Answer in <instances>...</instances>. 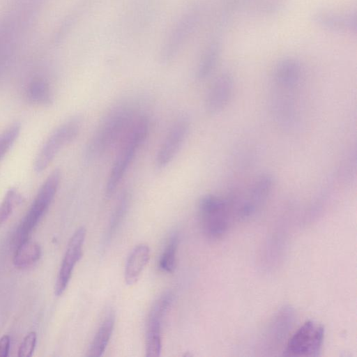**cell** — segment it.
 I'll use <instances>...</instances> for the list:
<instances>
[{"label":"cell","mask_w":357,"mask_h":357,"mask_svg":"<svg viewBox=\"0 0 357 357\" xmlns=\"http://www.w3.org/2000/svg\"><path fill=\"white\" fill-rule=\"evenodd\" d=\"M313 21L319 26L333 31H356L355 13H339L319 11L313 15Z\"/></svg>","instance_id":"9a60e30c"},{"label":"cell","mask_w":357,"mask_h":357,"mask_svg":"<svg viewBox=\"0 0 357 357\" xmlns=\"http://www.w3.org/2000/svg\"><path fill=\"white\" fill-rule=\"evenodd\" d=\"M114 324V317L109 313L100 326L90 345L88 356L98 357L104 353L111 337Z\"/></svg>","instance_id":"e0dca14e"},{"label":"cell","mask_w":357,"mask_h":357,"mask_svg":"<svg viewBox=\"0 0 357 357\" xmlns=\"http://www.w3.org/2000/svg\"><path fill=\"white\" fill-rule=\"evenodd\" d=\"M61 174L59 169L53 171L44 181L29 209L22 220L15 235L16 246L27 241L33 229L43 218L58 190Z\"/></svg>","instance_id":"277c9868"},{"label":"cell","mask_w":357,"mask_h":357,"mask_svg":"<svg viewBox=\"0 0 357 357\" xmlns=\"http://www.w3.org/2000/svg\"><path fill=\"white\" fill-rule=\"evenodd\" d=\"M294 318V311L290 306H284L276 312L264 333L261 347L264 351H274L283 343L293 326Z\"/></svg>","instance_id":"8fae6325"},{"label":"cell","mask_w":357,"mask_h":357,"mask_svg":"<svg viewBox=\"0 0 357 357\" xmlns=\"http://www.w3.org/2000/svg\"><path fill=\"white\" fill-rule=\"evenodd\" d=\"M28 100L36 105H49L52 100V93L49 84L43 79L35 78L26 89Z\"/></svg>","instance_id":"ffe728a7"},{"label":"cell","mask_w":357,"mask_h":357,"mask_svg":"<svg viewBox=\"0 0 357 357\" xmlns=\"http://www.w3.org/2000/svg\"><path fill=\"white\" fill-rule=\"evenodd\" d=\"M86 229L81 227L71 236L62 260L55 283V294L61 296L66 290L76 264L82 256Z\"/></svg>","instance_id":"30bf717a"},{"label":"cell","mask_w":357,"mask_h":357,"mask_svg":"<svg viewBox=\"0 0 357 357\" xmlns=\"http://www.w3.org/2000/svg\"><path fill=\"white\" fill-rule=\"evenodd\" d=\"M10 339L8 335H3L0 339V357H6L9 352Z\"/></svg>","instance_id":"484cf974"},{"label":"cell","mask_w":357,"mask_h":357,"mask_svg":"<svg viewBox=\"0 0 357 357\" xmlns=\"http://www.w3.org/2000/svg\"><path fill=\"white\" fill-rule=\"evenodd\" d=\"M221 52L219 42L212 43L202 55L196 71V77L199 80L207 78L213 73L218 63Z\"/></svg>","instance_id":"d6986e66"},{"label":"cell","mask_w":357,"mask_h":357,"mask_svg":"<svg viewBox=\"0 0 357 357\" xmlns=\"http://www.w3.org/2000/svg\"><path fill=\"white\" fill-rule=\"evenodd\" d=\"M199 17V12L192 10L177 22L162 50L161 61L163 63H168L174 58L196 27Z\"/></svg>","instance_id":"7c38bea8"},{"label":"cell","mask_w":357,"mask_h":357,"mask_svg":"<svg viewBox=\"0 0 357 357\" xmlns=\"http://www.w3.org/2000/svg\"><path fill=\"white\" fill-rule=\"evenodd\" d=\"M21 202V195L16 189L10 188L7 191L0 204V227L8 219Z\"/></svg>","instance_id":"7402d4cb"},{"label":"cell","mask_w":357,"mask_h":357,"mask_svg":"<svg viewBox=\"0 0 357 357\" xmlns=\"http://www.w3.org/2000/svg\"><path fill=\"white\" fill-rule=\"evenodd\" d=\"M138 107L133 101H122L112 107L102 116L89 139L84 160L91 162L100 158L119 139L121 140L136 119Z\"/></svg>","instance_id":"6da1fadb"},{"label":"cell","mask_w":357,"mask_h":357,"mask_svg":"<svg viewBox=\"0 0 357 357\" xmlns=\"http://www.w3.org/2000/svg\"><path fill=\"white\" fill-rule=\"evenodd\" d=\"M173 300L171 292H164L154 303L148 317L145 349L146 356L158 357L162 349V324Z\"/></svg>","instance_id":"ba28073f"},{"label":"cell","mask_w":357,"mask_h":357,"mask_svg":"<svg viewBox=\"0 0 357 357\" xmlns=\"http://www.w3.org/2000/svg\"><path fill=\"white\" fill-rule=\"evenodd\" d=\"M274 185L273 175L268 173L259 175L243 196L230 201L234 217L245 220L255 215L266 202Z\"/></svg>","instance_id":"8992f818"},{"label":"cell","mask_w":357,"mask_h":357,"mask_svg":"<svg viewBox=\"0 0 357 357\" xmlns=\"http://www.w3.org/2000/svg\"><path fill=\"white\" fill-rule=\"evenodd\" d=\"M190 120L186 115L178 116L172 125L157 152L155 166L157 169L165 168L174 160L188 135Z\"/></svg>","instance_id":"9c48e42d"},{"label":"cell","mask_w":357,"mask_h":357,"mask_svg":"<svg viewBox=\"0 0 357 357\" xmlns=\"http://www.w3.org/2000/svg\"><path fill=\"white\" fill-rule=\"evenodd\" d=\"M149 257L150 249L146 244H139L132 250L125 266L124 278L127 284L132 285L137 282Z\"/></svg>","instance_id":"2e32d148"},{"label":"cell","mask_w":357,"mask_h":357,"mask_svg":"<svg viewBox=\"0 0 357 357\" xmlns=\"http://www.w3.org/2000/svg\"><path fill=\"white\" fill-rule=\"evenodd\" d=\"M149 130V119L140 114L121 139V146L109 174L105 190L107 198H110L123 180L139 149L146 139Z\"/></svg>","instance_id":"7a4b0ae2"},{"label":"cell","mask_w":357,"mask_h":357,"mask_svg":"<svg viewBox=\"0 0 357 357\" xmlns=\"http://www.w3.org/2000/svg\"><path fill=\"white\" fill-rule=\"evenodd\" d=\"M324 339V326L314 321H307L290 337L283 350V355L318 356L321 351Z\"/></svg>","instance_id":"52a82bcc"},{"label":"cell","mask_w":357,"mask_h":357,"mask_svg":"<svg viewBox=\"0 0 357 357\" xmlns=\"http://www.w3.org/2000/svg\"><path fill=\"white\" fill-rule=\"evenodd\" d=\"M82 118L75 116L60 125L47 139L34 162V171L38 174L45 170L59 153L78 135Z\"/></svg>","instance_id":"5b68a950"},{"label":"cell","mask_w":357,"mask_h":357,"mask_svg":"<svg viewBox=\"0 0 357 357\" xmlns=\"http://www.w3.org/2000/svg\"><path fill=\"white\" fill-rule=\"evenodd\" d=\"M130 200V194L128 190H124L119 198L116 208L113 213L111 220L110 231L112 232L114 229L119 225L121 220L123 218Z\"/></svg>","instance_id":"cb8c5ba5"},{"label":"cell","mask_w":357,"mask_h":357,"mask_svg":"<svg viewBox=\"0 0 357 357\" xmlns=\"http://www.w3.org/2000/svg\"><path fill=\"white\" fill-rule=\"evenodd\" d=\"M36 343V333L33 331L29 333L22 342L19 349L18 356H31Z\"/></svg>","instance_id":"d4e9b609"},{"label":"cell","mask_w":357,"mask_h":357,"mask_svg":"<svg viewBox=\"0 0 357 357\" xmlns=\"http://www.w3.org/2000/svg\"><path fill=\"white\" fill-rule=\"evenodd\" d=\"M40 245L29 239L17 246L13 257V264L15 267L22 268L36 262L40 257Z\"/></svg>","instance_id":"ac0fdd59"},{"label":"cell","mask_w":357,"mask_h":357,"mask_svg":"<svg viewBox=\"0 0 357 357\" xmlns=\"http://www.w3.org/2000/svg\"><path fill=\"white\" fill-rule=\"evenodd\" d=\"M177 246L178 238L174 235L170 238L160 256L158 266L161 271L166 273H172L174 271Z\"/></svg>","instance_id":"44dd1931"},{"label":"cell","mask_w":357,"mask_h":357,"mask_svg":"<svg viewBox=\"0 0 357 357\" xmlns=\"http://www.w3.org/2000/svg\"><path fill=\"white\" fill-rule=\"evenodd\" d=\"M20 130L21 125L15 123L0 134V162L14 144Z\"/></svg>","instance_id":"603a6c76"},{"label":"cell","mask_w":357,"mask_h":357,"mask_svg":"<svg viewBox=\"0 0 357 357\" xmlns=\"http://www.w3.org/2000/svg\"><path fill=\"white\" fill-rule=\"evenodd\" d=\"M234 86V78L229 73H222L215 79L205 98L204 107L208 114H217L226 107L231 98Z\"/></svg>","instance_id":"4fadbf2b"},{"label":"cell","mask_w":357,"mask_h":357,"mask_svg":"<svg viewBox=\"0 0 357 357\" xmlns=\"http://www.w3.org/2000/svg\"><path fill=\"white\" fill-rule=\"evenodd\" d=\"M199 218L204 234L210 239H219L230 227L234 214L227 198L206 195L198 205Z\"/></svg>","instance_id":"3957f363"},{"label":"cell","mask_w":357,"mask_h":357,"mask_svg":"<svg viewBox=\"0 0 357 357\" xmlns=\"http://www.w3.org/2000/svg\"><path fill=\"white\" fill-rule=\"evenodd\" d=\"M301 75V63L294 58L289 57L278 62L273 71V80L280 89L291 91L298 84Z\"/></svg>","instance_id":"5bb4252c"}]
</instances>
